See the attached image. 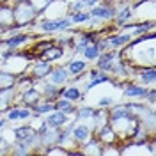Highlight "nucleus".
<instances>
[{"instance_id":"f257e3e1","label":"nucleus","mask_w":156,"mask_h":156,"mask_svg":"<svg viewBox=\"0 0 156 156\" xmlns=\"http://www.w3.org/2000/svg\"><path fill=\"white\" fill-rule=\"evenodd\" d=\"M30 29H36L34 32H37L41 36H57V34H62V32H69V30L73 29V23H71L68 14L60 16V18H44V16H39Z\"/></svg>"},{"instance_id":"f03ea898","label":"nucleus","mask_w":156,"mask_h":156,"mask_svg":"<svg viewBox=\"0 0 156 156\" xmlns=\"http://www.w3.org/2000/svg\"><path fill=\"white\" fill-rule=\"evenodd\" d=\"M12 18H14V25L20 29H30L36 20L39 18V14L36 12V9L32 7L29 0L25 2H18V4H12Z\"/></svg>"},{"instance_id":"7ed1b4c3","label":"nucleus","mask_w":156,"mask_h":156,"mask_svg":"<svg viewBox=\"0 0 156 156\" xmlns=\"http://www.w3.org/2000/svg\"><path fill=\"white\" fill-rule=\"evenodd\" d=\"M115 9L117 7H115V2L114 0H101L94 7H90L89 12H90V18L96 20L99 25H105V23H110L114 20Z\"/></svg>"},{"instance_id":"20e7f679","label":"nucleus","mask_w":156,"mask_h":156,"mask_svg":"<svg viewBox=\"0 0 156 156\" xmlns=\"http://www.w3.org/2000/svg\"><path fill=\"white\" fill-rule=\"evenodd\" d=\"M131 7L135 20H154L156 16V0H133Z\"/></svg>"},{"instance_id":"39448f33","label":"nucleus","mask_w":156,"mask_h":156,"mask_svg":"<svg viewBox=\"0 0 156 156\" xmlns=\"http://www.w3.org/2000/svg\"><path fill=\"white\" fill-rule=\"evenodd\" d=\"M4 117L7 119L9 124H16V122H27L30 117H32V110L21 103H14L11 105L5 112H4Z\"/></svg>"},{"instance_id":"423d86ee","label":"nucleus","mask_w":156,"mask_h":156,"mask_svg":"<svg viewBox=\"0 0 156 156\" xmlns=\"http://www.w3.org/2000/svg\"><path fill=\"white\" fill-rule=\"evenodd\" d=\"M131 80H135L138 83L153 87L156 85V66H142V68H133Z\"/></svg>"},{"instance_id":"0eeeda50","label":"nucleus","mask_w":156,"mask_h":156,"mask_svg":"<svg viewBox=\"0 0 156 156\" xmlns=\"http://www.w3.org/2000/svg\"><path fill=\"white\" fill-rule=\"evenodd\" d=\"M34 87L41 92V96L44 98V99L55 101L57 98L62 96V89H64V85H55V83L48 82L46 78H43V80H36V82H34Z\"/></svg>"},{"instance_id":"6e6552de","label":"nucleus","mask_w":156,"mask_h":156,"mask_svg":"<svg viewBox=\"0 0 156 156\" xmlns=\"http://www.w3.org/2000/svg\"><path fill=\"white\" fill-rule=\"evenodd\" d=\"M121 89H122V98H124V99L142 101L149 87H146V85H142V83H138V82H135V80L129 78V80L124 82V85H122Z\"/></svg>"},{"instance_id":"1a4fd4ad","label":"nucleus","mask_w":156,"mask_h":156,"mask_svg":"<svg viewBox=\"0 0 156 156\" xmlns=\"http://www.w3.org/2000/svg\"><path fill=\"white\" fill-rule=\"evenodd\" d=\"M92 133H94V129L90 126V122H87V121H76V122L73 124V128H71L73 140L76 142L78 147L82 146V144H85L89 138L92 136Z\"/></svg>"},{"instance_id":"9d476101","label":"nucleus","mask_w":156,"mask_h":156,"mask_svg":"<svg viewBox=\"0 0 156 156\" xmlns=\"http://www.w3.org/2000/svg\"><path fill=\"white\" fill-rule=\"evenodd\" d=\"M64 66H66V69H68L69 76L75 78V76H80L82 73H85L90 64H89L82 55H71V57L66 60V64H64Z\"/></svg>"},{"instance_id":"9b49d317","label":"nucleus","mask_w":156,"mask_h":156,"mask_svg":"<svg viewBox=\"0 0 156 156\" xmlns=\"http://www.w3.org/2000/svg\"><path fill=\"white\" fill-rule=\"evenodd\" d=\"M51 68H53V64H51V62L43 60V58H36V60H32V64H29L27 71H29L36 80H43V78H46L50 75Z\"/></svg>"},{"instance_id":"f8f14e48","label":"nucleus","mask_w":156,"mask_h":156,"mask_svg":"<svg viewBox=\"0 0 156 156\" xmlns=\"http://www.w3.org/2000/svg\"><path fill=\"white\" fill-rule=\"evenodd\" d=\"M68 12H69L68 0H50V4L46 5V9L43 11L41 16H44V18H60V16H66Z\"/></svg>"},{"instance_id":"ddd939ff","label":"nucleus","mask_w":156,"mask_h":156,"mask_svg":"<svg viewBox=\"0 0 156 156\" xmlns=\"http://www.w3.org/2000/svg\"><path fill=\"white\" fill-rule=\"evenodd\" d=\"M129 41H131V34L124 32V30H115V32H112V34L107 36L108 50H121V48H124Z\"/></svg>"},{"instance_id":"4468645a","label":"nucleus","mask_w":156,"mask_h":156,"mask_svg":"<svg viewBox=\"0 0 156 156\" xmlns=\"http://www.w3.org/2000/svg\"><path fill=\"white\" fill-rule=\"evenodd\" d=\"M46 80L51 82V83H55V85H66V83L71 82V76H69V73L64 64H53V68L50 71V75L46 76Z\"/></svg>"},{"instance_id":"2eb2a0df","label":"nucleus","mask_w":156,"mask_h":156,"mask_svg":"<svg viewBox=\"0 0 156 156\" xmlns=\"http://www.w3.org/2000/svg\"><path fill=\"white\" fill-rule=\"evenodd\" d=\"M119 57V50H105L99 53V57L94 60V68H98L99 71H110L114 60Z\"/></svg>"},{"instance_id":"dca6fc26","label":"nucleus","mask_w":156,"mask_h":156,"mask_svg":"<svg viewBox=\"0 0 156 156\" xmlns=\"http://www.w3.org/2000/svg\"><path fill=\"white\" fill-rule=\"evenodd\" d=\"M43 119H44V122L50 128H62V126H66L73 117L68 115V114H64V112H60V110H51L50 114L43 115Z\"/></svg>"},{"instance_id":"f3484780","label":"nucleus","mask_w":156,"mask_h":156,"mask_svg":"<svg viewBox=\"0 0 156 156\" xmlns=\"http://www.w3.org/2000/svg\"><path fill=\"white\" fill-rule=\"evenodd\" d=\"M41 92H39L36 87H30V89H25V90H18V101L16 103H21V105H25V107H34L36 103H37L39 99H41Z\"/></svg>"},{"instance_id":"a211bd4d","label":"nucleus","mask_w":156,"mask_h":156,"mask_svg":"<svg viewBox=\"0 0 156 156\" xmlns=\"http://www.w3.org/2000/svg\"><path fill=\"white\" fill-rule=\"evenodd\" d=\"M62 98H66V99H69V101H73V103H82L83 99H85V92L80 89V85L78 83H66L64 85V89H62Z\"/></svg>"},{"instance_id":"6ab92c4d","label":"nucleus","mask_w":156,"mask_h":156,"mask_svg":"<svg viewBox=\"0 0 156 156\" xmlns=\"http://www.w3.org/2000/svg\"><path fill=\"white\" fill-rule=\"evenodd\" d=\"M11 25H14L12 18V2L11 0H2L0 2V27L7 29Z\"/></svg>"},{"instance_id":"aec40b11","label":"nucleus","mask_w":156,"mask_h":156,"mask_svg":"<svg viewBox=\"0 0 156 156\" xmlns=\"http://www.w3.org/2000/svg\"><path fill=\"white\" fill-rule=\"evenodd\" d=\"M94 135L99 138V142L103 146H107V144H117L119 142V136H117V133L114 131V128L110 126V124H105V126H101L99 129H96Z\"/></svg>"},{"instance_id":"412c9836","label":"nucleus","mask_w":156,"mask_h":156,"mask_svg":"<svg viewBox=\"0 0 156 156\" xmlns=\"http://www.w3.org/2000/svg\"><path fill=\"white\" fill-rule=\"evenodd\" d=\"M80 149H82V154H83V156H85V154H87V156H101L103 144H101V142H99V138L92 133V136L89 138L85 144H82Z\"/></svg>"},{"instance_id":"4be33fe9","label":"nucleus","mask_w":156,"mask_h":156,"mask_svg":"<svg viewBox=\"0 0 156 156\" xmlns=\"http://www.w3.org/2000/svg\"><path fill=\"white\" fill-rule=\"evenodd\" d=\"M66 57V50L60 48V46H57V44H53L51 48L44 50L43 53H39L37 58H43V60H48V62H51V64H57L60 58Z\"/></svg>"},{"instance_id":"5701e85b","label":"nucleus","mask_w":156,"mask_h":156,"mask_svg":"<svg viewBox=\"0 0 156 156\" xmlns=\"http://www.w3.org/2000/svg\"><path fill=\"white\" fill-rule=\"evenodd\" d=\"M12 129V135H14V140H25V138H29L36 129L30 126L29 122H16L14 126L11 128Z\"/></svg>"},{"instance_id":"b1692460","label":"nucleus","mask_w":156,"mask_h":156,"mask_svg":"<svg viewBox=\"0 0 156 156\" xmlns=\"http://www.w3.org/2000/svg\"><path fill=\"white\" fill-rule=\"evenodd\" d=\"M69 20L73 23V27H80V25H87L90 21V12L89 9H83V11H73V12H68Z\"/></svg>"},{"instance_id":"393cba45","label":"nucleus","mask_w":156,"mask_h":156,"mask_svg":"<svg viewBox=\"0 0 156 156\" xmlns=\"http://www.w3.org/2000/svg\"><path fill=\"white\" fill-rule=\"evenodd\" d=\"M103 83H112V76L108 75L107 71H101L99 75H98L96 78H92V80H87V83L83 85L85 87V94H87L89 90H92V89H96L98 85H103Z\"/></svg>"},{"instance_id":"a878e982","label":"nucleus","mask_w":156,"mask_h":156,"mask_svg":"<svg viewBox=\"0 0 156 156\" xmlns=\"http://www.w3.org/2000/svg\"><path fill=\"white\" fill-rule=\"evenodd\" d=\"M53 105H55V110H60V112H64V114H68V115H75V112H76V103H73V101H69L66 98H57L55 101H53Z\"/></svg>"},{"instance_id":"bb28decb","label":"nucleus","mask_w":156,"mask_h":156,"mask_svg":"<svg viewBox=\"0 0 156 156\" xmlns=\"http://www.w3.org/2000/svg\"><path fill=\"white\" fill-rule=\"evenodd\" d=\"M30 110H32V114L46 115V114H50L51 110H55V105H53V101H51V99H44V98H41L34 107H30Z\"/></svg>"},{"instance_id":"cd10ccee","label":"nucleus","mask_w":156,"mask_h":156,"mask_svg":"<svg viewBox=\"0 0 156 156\" xmlns=\"http://www.w3.org/2000/svg\"><path fill=\"white\" fill-rule=\"evenodd\" d=\"M9 154H14V156H29V154H32V149H30V146L25 142V140H14V142H11Z\"/></svg>"},{"instance_id":"c85d7f7f","label":"nucleus","mask_w":156,"mask_h":156,"mask_svg":"<svg viewBox=\"0 0 156 156\" xmlns=\"http://www.w3.org/2000/svg\"><path fill=\"white\" fill-rule=\"evenodd\" d=\"M34 82H36V78L32 76L29 71H23V73L16 75V89L18 90H25V89L34 87Z\"/></svg>"},{"instance_id":"c756f323","label":"nucleus","mask_w":156,"mask_h":156,"mask_svg":"<svg viewBox=\"0 0 156 156\" xmlns=\"http://www.w3.org/2000/svg\"><path fill=\"white\" fill-rule=\"evenodd\" d=\"M94 110H96V107H90V105H78L76 103V112H75V119L76 121H90V117H92V114H94Z\"/></svg>"},{"instance_id":"7c9ffc66","label":"nucleus","mask_w":156,"mask_h":156,"mask_svg":"<svg viewBox=\"0 0 156 156\" xmlns=\"http://www.w3.org/2000/svg\"><path fill=\"white\" fill-rule=\"evenodd\" d=\"M11 87H16V75L7 71V69L0 68V90L2 89H11Z\"/></svg>"},{"instance_id":"2f4dec72","label":"nucleus","mask_w":156,"mask_h":156,"mask_svg":"<svg viewBox=\"0 0 156 156\" xmlns=\"http://www.w3.org/2000/svg\"><path fill=\"white\" fill-rule=\"evenodd\" d=\"M99 53H101V51H99V48L96 46V43H90V44H87V46L83 48V51H82V57L85 58L89 64H92V62L99 57Z\"/></svg>"},{"instance_id":"473e14b6","label":"nucleus","mask_w":156,"mask_h":156,"mask_svg":"<svg viewBox=\"0 0 156 156\" xmlns=\"http://www.w3.org/2000/svg\"><path fill=\"white\" fill-rule=\"evenodd\" d=\"M43 154H50V156H53V154L69 156V151L66 149V147H62V146H58V144H55V146H51V147H48V149H44V153H43Z\"/></svg>"},{"instance_id":"72a5a7b5","label":"nucleus","mask_w":156,"mask_h":156,"mask_svg":"<svg viewBox=\"0 0 156 156\" xmlns=\"http://www.w3.org/2000/svg\"><path fill=\"white\" fill-rule=\"evenodd\" d=\"M115 103V98H112V96H101L99 99L96 101V107L98 108H110L112 105Z\"/></svg>"},{"instance_id":"f704fd0d","label":"nucleus","mask_w":156,"mask_h":156,"mask_svg":"<svg viewBox=\"0 0 156 156\" xmlns=\"http://www.w3.org/2000/svg\"><path fill=\"white\" fill-rule=\"evenodd\" d=\"M30 4H32V7L36 9V12H37L39 16L43 14V11L46 9V5L50 4V0H29Z\"/></svg>"},{"instance_id":"c9c22d12","label":"nucleus","mask_w":156,"mask_h":156,"mask_svg":"<svg viewBox=\"0 0 156 156\" xmlns=\"http://www.w3.org/2000/svg\"><path fill=\"white\" fill-rule=\"evenodd\" d=\"M142 101H146L147 105L154 107V103H156V87H154V85L147 89V92H146V96H144V99H142Z\"/></svg>"},{"instance_id":"e433bc0d","label":"nucleus","mask_w":156,"mask_h":156,"mask_svg":"<svg viewBox=\"0 0 156 156\" xmlns=\"http://www.w3.org/2000/svg\"><path fill=\"white\" fill-rule=\"evenodd\" d=\"M83 2H85V7H87V9H90V7H94L96 4H99L101 0H83Z\"/></svg>"},{"instance_id":"4c0bfd02","label":"nucleus","mask_w":156,"mask_h":156,"mask_svg":"<svg viewBox=\"0 0 156 156\" xmlns=\"http://www.w3.org/2000/svg\"><path fill=\"white\" fill-rule=\"evenodd\" d=\"M7 126H9V122H7V119H5L4 115H0V131H2L4 128H7Z\"/></svg>"},{"instance_id":"58836bf2","label":"nucleus","mask_w":156,"mask_h":156,"mask_svg":"<svg viewBox=\"0 0 156 156\" xmlns=\"http://www.w3.org/2000/svg\"><path fill=\"white\" fill-rule=\"evenodd\" d=\"M5 144H9V142H5V138L2 136V133H0V146H5Z\"/></svg>"},{"instance_id":"ea45409f","label":"nucleus","mask_w":156,"mask_h":156,"mask_svg":"<svg viewBox=\"0 0 156 156\" xmlns=\"http://www.w3.org/2000/svg\"><path fill=\"white\" fill-rule=\"evenodd\" d=\"M12 4H18V2H25V0H11Z\"/></svg>"},{"instance_id":"a19ab883","label":"nucleus","mask_w":156,"mask_h":156,"mask_svg":"<svg viewBox=\"0 0 156 156\" xmlns=\"http://www.w3.org/2000/svg\"><path fill=\"white\" fill-rule=\"evenodd\" d=\"M0 115H2V114H0Z\"/></svg>"},{"instance_id":"79ce46f5","label":"nucleus","mask_w":156,"mask_h":156,"mask_svg":"<svg viewBox=\"0 0 156 156\" xmlns=\"http://www.w3.org/2000/svg\"><path fill=\"white\" fill-rule=\"evenodd\" d=\"M0 2H2V0H0Z\"/></svg>"}]
</instances>
